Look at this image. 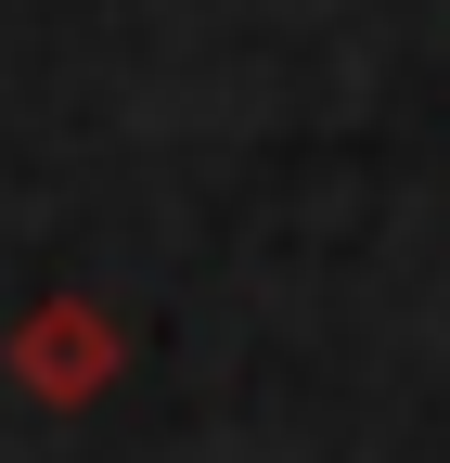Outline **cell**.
Here are the masks:
<instances>
[{"mask_svg": "<svg viewBox=\"0 0 450 463\" xmlns=\"http://www.w3.org/2000/svg\"><path fill=\"white\" fill-rule=\"evenodd\" d=\"M0 361H14V386L39 399V412H78V399H103L129 373V335H117V309H90V297H39L14 335H0Z\"/></svg>", "mask_w": 450, "mask_h": 463, "instance_id": "obj_1", "label": "cell"}]
</instances>
